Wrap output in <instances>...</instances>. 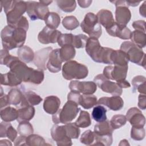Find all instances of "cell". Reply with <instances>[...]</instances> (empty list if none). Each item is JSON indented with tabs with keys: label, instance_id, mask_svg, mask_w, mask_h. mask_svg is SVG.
I'll list each match as a JSON object with an SVG mask.
<instances>
[{
	"label": "cell",
	"instance_id": "cell-47",
	"mask_svg": "<svg viewBox=\"0 0 146 146\" xmlns=\"http://www.w3.org/2000/svg\"><path fill=\"white\" fill-rule=\"evenodd\" d=\"M95 132L88 129L83 132L80 138V141L81 143L85 145H93L95 142Z\"/></svg>",
	"mask_w": 146,
	"mask_h": 146
},
{
	"label": "cell",
	"instance_id": "cell-25",
	"mask_svg": "<svg viewBox=\"0 0 146 146\" xmlns=\"http://www.w3.org/2000/svg\"><path fill=\"white\" fill-rule=\"evenodd\" d=\"M18 116L17 121L19 123L29 121L31 120L35 115V108L33 106L28 105L18 108Z\"/></svg>",
	"mask_w": 146,
	"mask_h": 146
},
{
	"label": "cell",
	"instance_id": "cell-51",
	"mask_svg": "<svg viewBox=\"0 0 146 146\" xmlns=\"http://www.w3.org/2000/svg\"><path fill=\"white\" fill-rule=\"evenodd\" d=\"M132 27L135 30H138L145 33V22L143 20H139L134 21L132 24Z\"/></svg>",
	"mask_w": 146,
	"mask_h": 146
},
{
	"label": "cell",
	"instance_id": "cell-10",
	"mask_svg": "<svg viewBox=\"0 0 146 146\" xmlns=\"http://www.w3.org/2000/svg\"><path fill=\"white\" fill-rule=\"evenodd\" d=\"M128 71V66L117 65L106 66L103 70V75L108 79L116 82L125 79Z\"/></svg>",
	"mask_w": 146,
	"mask_h": 146
},
{
	"label": "cell",
	"instance_id": "cell-39",
	"mask_svg": "<svg viewBox=\"0 0 146 146\" xmlns=\"http://www.w3.org/2000/svg\"><path fill=\"white\" fill-rule=\"evenodd\" d=\"M63 27L68 30H73L79 26V22L76 18L72 15L66 16L62 20Z\"/></svg>",
	"mask_w": 146,
	"mask_h": 146
},
{
	"label": "cell",
	"instance_id": "cell-27",
	"mask_svg": "<svg viewBox=\"0 0 146 146\" xmlns=\"http://www.w3.org/2000/svg\"><path fill=\"white\" fill-rule=\"evenodd\" d=\"M22 82L15 74L10 71L1 75V84L2 85L14 87L19 85Z\"/></svg>",
	"mask_w": 146,
	"mask_h": 146
},
{
	"label": "cell",
	"instance_id": "cell-40",
	"mask_svg": "<svg viewBox=\"0 0 146 146\" xmlns=\"http://www.w3.org/2000/svg\"><path fill=\"white\" fill-rule=\"evenodd\" d=\"M66 134L68 137L72 139L78 138L80 130L75 123H68L64 125Z\"/></svg>",
	"mask_w": 146,
	"mask_h": 146
},
{
	"label": "cell",
	"instance_id": "cell-26",
	"mask_svg": "<svg viewBox=\"0 0 146 146\" xmlns=\"http://www.w3.org/2000/svg\"><path fill=\"white\" fill-rule=\"evenodd\" d=\"M111 60L112 64L120 66H128L129 62L127 55L120 50H113L111 55Z\"/></svg>",
	"mask_w": 146,
	"mask_h": 146
},
{
	"label": "cell",
	"instance_id": "cell-33",
	"mask_svg": "<svg viewBox=\"0 0 146 146\" xmlns=\"http://www.w3.org/2000/svg\"><path fill=\"white\" fill-rule=\"evenodd\" d=\"M75 47L72 45L66 44L60 48V55L63 62L72 59L75 57Z\"/></svg>",
	"mask_w": 146,
	"mask_h": 146
},
{
	"label": "cell",
	"instance_id": "cell-21",
	"mask_svg": "<svg viewBox=\"0 0 146 146\" xmlns=\"http://www.w3.org/2000/svg\"><path fill=\"white\" fill-rule=\"evenodd\" d=\"M131 18V13L128 7L124 6L116 7L115 19L117 23L126 26Z\"/></svg>",
	"mask_w": 146,
	"mask_h": 146
},
{
	"label": "cell",
	"instance_id": "cell-16",
	"mask_svg": "<svg viewBox=\"0 0 146 146\" xmlns=\"http://www.w3.org/2000/svg\"><path fill=\"white\" fill-rule=\"evenodd\" d=\"M125 117L132 127H144L145 125V116L141 111L136 107L129 108L126 113Z\"/></svg>",
	"mask_w": 146,
	"mask_h": 146
},
{
	"label": "cell",
	"instance_id": "cell-41",
	"mask_svg": "<svg viewBox=\"0 0 146 146\" xmlns=\"http://www.w3.org/2000/svg\"><path fill=\"white\" fill-rule=\"evenodd\" d=\"M17 131L20 135L27 137L33 133L34 129L33 125L29 121H22L18 125Z\"/></svg>",
	"mask_w": 146,
	"mask_h": 146
},
{
	"label": "cell",
	"instance_id": "cell-61",
	"mask_svg": "<svg viewBox=\"0 0 146 146\" xmlns=\"http://www.w3.org/2000/svg\"><path fill=\"white\" fill-rule=\"evenodd\" d=\"M39 2L43 3V5L48 6L50 3L52 2V1H39Z\"/></svg>",
	"mask_w": 146,
	"mask_h": 146
},
{
	"label": "cell",
	"instance_id": "cell-44",
	"mask_svg": "<svg viewBox=\"0 0 146 146\" xmlns=\"http://www.w3.org/2000/svg\"><path fill=\"white\" fill-rule=\"evenodd\" d=\"M127 122L125 116L123 115H115L112 116L110 123L113 129H118L124 125Z\"/></svg>",
	"mask_w": 146,
	"mask_h": 146
},
{
	"label": "cell",
	"instance_id": "cell-59",
	"mask_svg": "<svg viewBox=\"0 0 146 146\" xmlns=\"http://www.w3.org/2000/svg\"><path fill=\"white\" fill-rule=\"evenodd\" d=\"M126 3L128 6H132L135 7L139 5L140 3V1H132V0H127L126 1Z\"/></svg>",
	"mask_w": 146,
	"mask_h": 146
},
{
	"label": "cell",
	"instance_id": "cell-36",
	"mask_svg": "<svg viewBox=\"0 0 146 146\" xmlns=\"http://www.w3.org/2000/svg\"><path fill=\"white\" fill-rule=\"evenodd\" d=\"M106 112L107 109L104 107L98 104L94 108L92 112V117L96 121L102 122L107 120Z\"/></svg>",
	"mask_w": 146,
	"mask_h": 146
},
{
	"label": "cell",
	"instance_id": "cell-6",
	"mask_svg": "<svg viewBox=\"0 0 146 146\" xmlns=\"http://www.w3.org/2000/svg\"><path fill=\"white\" fill-rule=\"evenodd\" d=\"M120 49L127 55L129 61L145 68V54L142 48L132 42L126 41L121 43Z\"/></svg>",
	"mask_w": 146,
	"mask_h": 146
},
{
	"label": "cell",
	"instance_id": "cell-7",
	"mask_svg": "<svg viewBox=\"0 0 146 146\" xmlns=\"http://www.w3.org/2000/svg\"><path fill=\"white\" fill-rule=\"evenodd\" d=\"M82 30L90 37L98 39L102 35V29L99 23L96 15L93 13H88L80 24Z\"/></svg>",
	"mask_w": 146,
	"mask_h": 146
},
{
	"label": "cell",
	"instance_id": "cell-50",
	"mask_svg": "<svg viewBox=\"0 0 146 146\" xmlns=\"http://www.w3.org/2000/svg\"><path fill=\"white\" fill-rule=\"evenodd\" d=\"M73 35L72 34H62L57 42L58 44L60 47L66 44L72 45Z\"/></svg>",
	"mask_w": 146,
	"mask_h": 146
},
{
	"label": "cell",
	"instance_id": "cell-19",
	"mask_svg": "<svg viewBox=\"0 0 146 146\" xmlns=\"http://www.w3.org/2000/svg\"><path fill=\"white\" fill-rule=\"evenodd\" d=\"M107 33L114 37L127 40L131 38L132 31L125 26L120 25L115 22L113 25L106 30Z\"/></svg>",
	"mask_w": 146,
	"mask_h": 146
},
{
	"label": "cell",
	"instance_id": "cell-31",
	"mask_svg": "<svg viewBox=\"0 0 146 146\" xmlns=\"http://www.w3.org/2000/svg\"><path fill=\"white\" fill-rule=\"evenodd\" d=\"M97 98L93 95H80L78 105H80L84 109H90L97 104Z\"/></svg>",
	"mask_w": 146,
	"mask_h": 146
},
{
	"label": "cell",
	"instance_id": "cell-3",
	"mask_svg": "<svg viewBox=\"0 0 146 146\" xmlns=\"http://www.w3.org/2000/svg\"><path fill=\"white\" fill-rule=\"evenodd\" d=\"M2 7L8 25L14 27L27 10L26 3L23 1H1V9Z\"/></svg>",
	"mask_w": 146,
	"mask_h": 146
},
{
	"label": "cell",
	"instance_id": "cell-35",
	"mask_svg": "<svg viewBox=\"0 0 146 146\" xmlns=\"http://www.w3.org/2000/svg\"><path fill=\"white\" fill-rule=\"evenodd\" d=\"M44 22L47 27L55 30L60 25V18L57 13L50 12L44 19Z\"/></svg>",
	"mask_w": 146,
	"mask_h": 146
},
{
	"label": "cell",
	"instance_id": "cell-1",
	"mask_svg": "<svg viewBox=\"0 0 146 146\" xmlns=\"http://www.w3.org/2000/svg\"><path fill=\"white\" fill-rule=\"evenodd\" d=\"M8 67L10 71L15 74L22 82L39 84L44 79V73L42 70L29 67L18 57L14 59Z\"/></svg>",
	"mask_w": 146,
	"mask_h": 146
},
{
	"label": "cell",
	"instance_id": "cell-57",
	"mask_svg": "<svg viewBox=\"0 0 146 146\" xmlns=\"http://www.w3.org/2000/svg\"><path fill=\"white\" fill-rule=\"evenodd\" d=\"M116 83L121 88H128V87H130V86H131L129 82L127 80H126L125 79L121 80H120V81H117V82H116Z\"/></svg>",
	"mask_w": 146,
	"mask_h": 146
},
{
	"label": "cell",
	"instance_id": "cell-20",
	"mask_svg": "<svg viewBox=\"0 0 146 146\" xmlns=\"http://www.w3.org/2000/svg\"><path fill=\"white\" fill-rule=\"evenodd\" d=\"M8 100L9 104H12L18 108L30 105L26 100L24 94L19 90L14 88L8 93Z\"/></svg>",
	"mask_w": 146,
	"mask_h": 146
},
{
	"label": "cell",
	"instance_id": "cell-52",
	"mask_svg": "<svg viewBox=\"0 0 146 146\" xmlns=\"http://www.w3.org/2000/svg\"><path fill=\"white\" fill-rule=\"evenodd\" d=\"M14 27L21 28L27 31V30L29 29V22L27 18L25 17L22 16L19 20V21L17 22Z\"/></svg>",
	"mask_w": 146,
	"mask_h": 146
},
{
	"label": "cell",
	"instance_id": "cell-23",
	"mask_svg": "<svg viewBox=\"0 0 146 146\" xmlns=\"http://www.w3.org/2000/svg\"><path fill=\"white\" fill-rule=\"evenodd\" d=\"M98 22L106 29L110 28L115 23L112 13L111 11L106 9L100 10L96 14Z\"/></svg>",
	"mask_w": 146,
	"mask_h": 146
},
{
	"label": "cell",
	"instance_id": "cell-48",
	"mask_svg": "<svg viewBox=\"0 0 146 146\" xmlns=\"http://www.w3.org/2000/svg\"><path fill=\"white\" fill-rule=\"evenodd\" d=\"M145 135V129L143 127H132L131 130V137L136 141L142 140Z\"/></svg>",
	"mask_w": 146,
	"mask_h": 146
},
{
	"label": "cell",
	"instance_id": "cell-29",
	"mask_svg": "<svg viewBox=\"0 0 146 146\" xmlns=\"http://www.w3.org/2000/svg\"><path fill=\"white\" fill-rule=\"evenodd\" d=\"M17 54L19 59L25 63L33 61L34 58V51L27 46H23L19 47L17 51Z\"/></svg>",
	"mask_w": 146,
	"mask_h": 146
},
{
	"label": "cell",
	"instance_id": "cell-13",
	"mask_svg": "<svg viewBox=\"0 0 146 146\" xmlns=\"http://www.w3.org/2000/svg\"><path fill=\"white\" fill-rule=\"evenodd\" d=\"M85 47L86 52L91 59L94 62L100 63L103 47L100 45L98 39L94 37L88 38Z\"/></svg>",
	"mask_w": 146,
	"mask_h": 146
},
{
	"label": "cell",
	"instance_id": "cell-53",
	"mask_svg": "<svg viewBox=\"0 0 146 146\" xmlns=\"http://www.w3.org/2000/svg\"><path fill=\"white\" fill-rule=\"evenodd\" d=\"M138 107L143 110H144L146 108V97L145 94H140L138 97Z\"/></svg>",
	"mask_w": 146,
	"mask_h": 146
},
{
	"label": "cell",
	"instance_id": "cell-17",
	"mask_svg": "<svg viewBox=\"0 0 146 146\" xmlns=\"http://www.w3.org/2000/svg\"><path fill=\"white\" fill-rule=\"evenodd\" d=\"M97 104L104 105L112 111H119L123 107L124 101L119 96L102 97L98 100Z\"/></svg>",
	"mask_w": 146,
	"mask_h": 146
},
{
	"label": "cell",
	"instance_id": "cell-38",
	"mask_svg": "<svg viewBox=\"0 0 146 146\" xmlns=\"http://www.w3.org/2000/svg\"><path fill=\"white\" fill-rule=\"evenodd\" d=\"M56 3L61 10L66 13L74 11L76 6V1L74 0H58Z\"/></svg>",
	"mask_w": 146,
	"mask_h": 146
},
{
	"label": "cell",
	"instance_id": "cell-8",
	"mask_svg": "<svg viewBox=\"0 0 146 146\" xmlns=\"http://www.w3.org/2000/svg\"><path fill=\"white\" fill-rule=\"evenodd\" d=\"M27 5L26 12L32 21L36 19L44 20L50 13L48 7L39 1H26Z\"/></svg>",
	"mask_w": 146,
	"mask_h": 146
},
{
	"label": "cell",
	"instance_id": "cell-60",
	"mask_svg": "<svg viewBox=\"0 0 146 146\" xmlns=\"http://www.w3.org/2000/svg\"><path fill=\"white\" fill-rule=\"evenodd\" d=\"M0 144L1 145H11L12 144L10 142L9 140H2L0 141Z\"/></svg>",
	"mask_w": 146,
	"mask_h": 146
},
{
	"label": "cell",
	"instance_id": "cell-24",
	"mask_svg": "<svg viewBox=\"0 0 146 146\" xmlns=\"http://www.w3.org/2000/svg\"><path fill=\"white\" fill-rule=\"evenodd\" d=\"M17 131L12 125L6 121H2L0 125V137H8L11 141H14L17 137Z\"/></svg>",
	"mask_w": 146,
	"mask_h": 146
},
{
	"label": "cell",
	"instance_id": "cell-42",
	"mask_svg": "<svg viewBox=\"0 0 146 146\" xmlns=\"http://www.w3.org/2000/svg\"><path fill=\"white\" fill-rule=\"evenodd\" d=\"M26 144L30 146H40L47 145L44 139L40 136L31 134L26 137Z\"/></svg>",
	"mask_w": 146,
	"mask_h": 146
},
{
	"label": "cell",
	"instance_id": "cell-37",
	"mask_svg": "<svg viewBox=\"0 0 146 146\" xmlns=\"http://www.w3.org/2000/svg\"><path fill=\"white\" fill-rule=\"evenodd\" d=\"M75 123L78 127L83 128L89 127L91 124V117L89 113L86 111H80L79 116Z\"/></svg>",
	"mask_w": 146,
	"mask_h": 146
},
{
	"label": "cell",
	"instance_id": "cell-49",
	"mask_svg": "<svg viewBox=\"0 0 146 146\" xmlns=\"http://www.w3.org/2000/svg\"><path fill=\"white\" fill-rule=\"evenodd\" d=\"M16 56L11 55L9 51L6 49H2L1 50V64L6 65L7 67L9 66L10 63L16 58Z\"/></svg>",
	"mask_w": 146,
	"mask_h": 146
},
{
	"label": "cell",
	"instance_id": "cell-32",
	"mask_svg": "<svg viewBox=\"0 0 146 146\" xmlns=\"http://www.w3.org/2000/svg\"><path fill=\"white\" fill-rule=\"evenodd\" d=\"M146 79L145 78L141 75H138L133 78L132 84L133 86V91H137L141 94H145L146 91Z\"/></svg>",
	"mask_w": 146,
	"mask_h": 146
},
{
	"label": "cell",
	"instance_id": "cell-62",
	"mask_svg": "<svg viewBox=\"0 0 146 146\" xmlns=\"http://www.w3.org/2000/svg\"><path fill=\"white\" fill-rule=\"evenodd\" d=\"M129 145V144L128 141L125 139L121 140L120 143L119 144V145Z\"/></svg>",
	"mask_w": 146,
	"mask_h": 146
},
{
	"label": "cell",
	"instance_id": "cell-46",
	"mask_svg": "<svg viewBox=\"0 0 146 146\" xmlns=\"http://www.w3.org/2000/svg\"><path fill=\"white\" fill-rule=\"evenodd\" d=\"M23 94L28 103L31 106L38 105L42 101V98L33 91H27Z\"/></svg>",
	"mask_w": 146,
	"mask_h": 146
},
{
	"label": "cell",
	"instance_id": "cell-15",
	"mask_svg": "<svg viewBox=\"0 0 146 146\" xmlns=\"http://www.w3.org/2000/svg\"><path fill=\"white\" fill-rule=\"evenodd\" d=\"M52 48L51 47L43 48L34 54L33 63L38 67V69L44 71L47 69V63L49 58V55Z\"/></svg>",
	"mask_w": 146,
	"mask_h": 146
},
{
	"label": "cell",
	"instance_id": "cell-12",
	"mask_svg": "<svg viewBox=\"0 0 146 146\" xmlns=\"http://www.w3.org/2000/svg\"><path fill=\"white\" fill-rule=\"evenodd\" d=\"M51 135L59 146H67L72 144L71 139L67 136L64 125H54L51 129Z\"/></svg>",
	"mask_w": 146,
	"mask_h": 146
},
{
	"label": "cell",
	"instance_id": "cell-56",
	"mask_svg": "<svg viewBox=\"0 0 146 146\" xmlns=\"http://www.w3.org/2000/svg\"><path fill=\"white\" fill-rule=\"evenodd\" d=\"M91 0H78V3L79 5L82 8H87L90 6L92 3Z\"/></svg>",
	"mask_w": 146,
	"mask_h": 146
},
{
	"label": "cell",
	"instance_id": "cell-58",
	"mask_svg": "<svg viewBox=\"0 0 146 146\" xmlns=\"http://www.w3.org/2000/svg\"><path fill=\"white\" fill-rule=\"evenodd\" d=\"M145 4H146V1H144L142 5L140 7L139 9V12L141 15H142L144 17H145V14H146V11H145Z\"/></svg>",
	"mask_w": 146,
	"mask_h": 146
},
{
	"label": "cell",
	"instance_id": "cell-30",
	"mask_svg": "<svg viewBox=\"0 0 146 146\" xmlns=\"http://www.w3.org/2000/svg\"><path fill=\"white\" fill-rule=\"evenodd\" d=\"M113 129L111 127L110 123L108 120L99 122L94 126V132L98 135H112Z\"/></svg>",
	"mask_w": 146,
	"mask_h": 146
},
{
	"label": "cell",
	"instance_id": "cell-43",
	"mask_svg": "<svg viewBox=\"0 0 146 146\" xmlns=\"http://www.w3.org/2000/svg\"><path fill=\"white\" fill-rule=\"evenodd\" d=\"M95 142L93 144L94 145H102V146H109L112 143L113 139L112 135H98L95 133Z\"/></svg>",
	"mask_w": 146,
	"mask_h": 146
},
{
	"label": "cell",
	"instance_id": "cell-2",
	"mask_svg": "<svg viewBox=\"0 0 146 146\" xmlns=\"http://www.w3.org/2000/svg\"><path fill=\"white\" fill-rule=\"evenodd\" d=\"M1 36L3 49L10 50L23 46L26 39V31L7 25L1 31Z\"/></svg>",
	"mask_w": 146,
	"mask_h": 146
},
{
	"label": "cell",
	"instance_id": "cell-55",
	"mask_svg": "<svg viewBox=\"0 0 146 146\" xmlns=\"http://www.w3.org/2000/svg\"><path fill=\"white\" fill-rule=\"evenodd\" d=\"M26 136H19L14 141L15 145H26Z\"/></svg>",
	"mask_w": 146,
	"mask_h": 146
},
{
	"label": "cell",
	"instance_id": "cell-5",
	"mask_svg": "<svg viewBox=\"0 0 146 146\" xmlns=\"http://www.w3.org/2000/svg\"><path fill=\"white\" fill-rule=\"evenodd\" d=\"M88 70L87 66L75 60L66 62L62 67V75L66 80L82 79L87 76Z\"/></svg>",
	"mask_w": 146,
	"mask_h": 146
},
{
	"label": "cell",
	"instance_id": "cell-9",
	"mask_svg": "<svg viewBox=\"0 0 146 146\" xmlns=\"http://www.w3.org/2000/svg\"><path fill=\"white\" fill-rule=\"evenodd\" d=\"M94 81L96 86L104 92L111 94L112 96H120L122 94L123 90L116 82L110 81L103 74L96 75Z\"/></svg>",
	"mask_w": 146,
	"mask_h": 146
},
{
	"label": "cell",
	"instance_id": "cell-34",
	"mask_svg": "<svg viewBox=\"0 0 146 146\" xmlns=\"http://www.w3.org/2000/svg\"><path fill=\"white\" fill-rule=\"evenodd\" d=\"M130 39L132 42L141 48L144 47L146 45V34L142 31L138 30L133 31L132 32Z\"/></svg>",
	"mask_w": 146,
	"mask_h": 146
},
{
	"label": "cell",
	"instance_id": "cell-54",
	"mask_svg": "<svg viewBox=\"0 0 146 146\" xmlns=\"http://www.w3.org/2000/svg\"><path fill=\"white\" fill-rule=\"evenodd\" d=\"M10 105L8 100L7 95H2L0 96V107L1 109H2L3 107H6L7 106Z\"/></svg>",
	"mask_w": 146,
	"mask_h": 146
},
{
	"label": "cell",
	"instance_id": "cell-4",
	"mask_svg": "<svg viewBox=\"0 0 146 146\" xmlns=\"http://www.w3.org/2000/svg\"><path fill=\"white\" fill-rule=\"evenodd\" d=\"M80 108L78 107V104L75 102L68 100L62 109L52 115V121L58 124L59 123L67 124L74 120L77 116Z\"/></svg>",
	"mask_w": 146,
	"mask_h": 146
},
{
	"label": "cell",
	"instance_id": "cell-14",
	"mask_svg": "<svg viewBox=\"0 0 146 146\" xmlns=\"http://www.w3.org/2000/svg\"><path fill=\"white\" fill-rule=\"evenodd\" d=\"M62 34L61 32L57 30L51 29L45 26L38 35L39 42L42 44H47L48 43H55Z\"/></svg>",
	"mask_w": 146,
	"mask_h": 146
},
{
	"label": "cell",
	"instance_id": "cell-22",
	"mask_svg": "<svg viewBox=\"0 0 146 146\" xmlns=\"http://www.w3.org/2000/svg\"><path fill=\"white\" fill-rule=\"evenodd\" d=\"M60 100L56 96H48L45 98L43 102L44 111L48 114L55 113L59 108Z\"/></svg>",
	"mask_w": 146,
	"mask_h": 146
},
{
	"label": "cell",
	"instance_id": "cell-28",
	"mask_svg": "<svg viewBox=\"0 0 146 146\" xmlns=\"http://www.w3.org/2000/svg\"><path fill=\"white\" fill-rule=\"evenodd\" d=\"M0 116L1 119L4 121L10 122L14 121L18 118V110L10 106H7L5 108L1 110Z\"/></svg>",
	"mask_w": 146,
	"mask_h": 146
},
{
	"label": "cell",
	"instance_id": "cell-11",
	"mask_svg": "<svg viewBox=\"0 0 146 146\" xmlns=\"http://www.w3.org/2000/svg\"><path fill=\"white\" fill-rule=\"evenodd\" d=\"M71 91L82 93L84 95H92L97 89V86L94 82H79L72 80L69 84Z\"/></svg>",
	"mask_w": 146,
	"mask_h": 146
},
{
	"label": "cell",
	"instance_id": "cell-18",
	"mask_svg": "<svg viewBox=\"0 0 146 146\" xmlns=\"http://www.w3.org/2000/svg\"><path fill=\"white\" fill-rule=\"evenodd\" d=\"M63 60L60 55V49L52 50L50 54L49 58L47 63V68L49 71L56 73L60 71Z\"/></svg>",
	"mask_w": 146,
	"mask_h": 146
},
{
	"label": "cell",
	"instance_id": "cell-45",
	"mask_svg": "<svg viewBox=\"0 0 146 146\" xmlns=\"http://www.w3.org/2000/svg\"><path fill=\"white\" fill-rule=\"evenodd\" d=\"M88 37L84 34L74 35L72 46L77 48H84L86 46Z\"/></svg>",
	"mask_w": 146,
	"mask_h": 146
}]
</instances>
